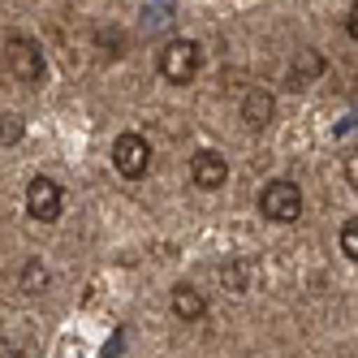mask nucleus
Instances as JSON below:
<instances>
[{
  "label": "nucleus",
  "instance_id": "nucleus-10",
  "mask_svg": "<svg viewBox=\"0 0 358 358\" xmlns=\"http://www.w3.org/2000/svg\"><path fill=\"white\" fill-rule=\"evenodd\" d=\"M341 255H345L350 264L358 259V220H350V224L341 229Z\"/></svg>",
  "mask_w": 358,
  "mask_h": 358
},
{
  "label": "nucleus",
  "instance_id": "nucleus-11",
  "mask_svg": "<svg viewBox=\"0 0 358 358\" xmlns=\"http://www.w3.org/2000/svg\"><path fill=\"white\" fill-rule=\"evenodd\" d=\"M17 138H22V121L5 113L0 117V143H17Z\"/></svg>",
  "mask_w": 358,
  "mask_h": 358
},
{
  "label": "nucleus",
  "instance_id": "nucleus-6",
  "mask_svg": "<svg viewBox=\"0 0 358 358\" xmlns=\"http://www.w3.org/2000/svg\"><path fill=\"white\" fill-rule=\"evenodd\" d=\"M190 182L199 190H220L229 182V160L220 156V151H212V147L194 151V156H190Z\"/></svg>",
  "mask_w": 358,
  "mask_h": 358
},
{
  "label": "nucleus",
  "instance_id": "nucleus-2",
  "mask_svg": "<svg viewBox=\"0 0 358 358\" xmlns=\"http://www.w3.org/2000/svg\"><path fill=\"white\" fill-rule=\"evenodd\" d=\"M259 212H264V220L294 224L302 216V190L294 182H285V177H276V182H268L259 190Z\"/></svg>",
  "mask_w": 358,
  "mask_h": 358
},
{
  "label": "nucleus",
  "instance_id": "nucleus-3",
  "mask_svg": "<svg viewBox=\"0 0 358 358\" xmlns=\"http://www.w3.org/2000/svg\"><path fill=\"white\" fill-rule=\"evenodd\" d=\"M5 61H9V69H13L17 83H27V87H39L43 83V52H39V43L31 35H9Z\"/></svg>",
  "mask_w": 358,
  "mask_h": 358
},
{
  "label": "nucleus",
  "instance_id": "nucleus-1",
  "mask_svg": "<svg viewBox=\"0 0 358 358\" xmlns=\"http://www.w3.org/2000/svg\"><path fill=\"white\" fill-rule=\"evenodd\" d=\"M199 69H203V52H199L194 39H169L160 48V73H164V83L186 87V83L199 78Z\"/></svg>",
  "mask_w": 358,
  "mask_h": 358
},
{
  "label": "nucleus",
  "instance_id": "nucleus-12",
  "mask_svg": "<svg viewBox=\"0 0 358 358\" xmlns=\"http://www.w3.org/2000/svg\"><path fill=\"white\" fill-rule=\"evenodd\" d=\"M246 280H250L246 264H234V268H229V285H234V294H242V289H246Z\"/></svg>",
  "mask_w": 358,
  "mask_h": 358
},
{
  "label": "nucleus",
  "instance_id": "nucleus-4",
  "mask_svg": "<svg viewBox=\"0 0 358 358\" xmlns=\"http://www.w3.org/2000/svg\"><path fill=\"white\" fill-rule=\"evenodd\" d=\"M113 164L121 177H130V182H138V177L151 169V147L143 134H117L113 143Z\"/></svg>",
  "mask_w": 358,
  "mask_h": 358
},
{
  "label": "nucleus",
  "instance_id": "nucleus-13",
  "mask_svg": "<svg viewBox=\"0 0 358 358\" xmlns=\"http://www.w3.org/2000/svg\"><path fill=\"white\" fill-rule=\"evenodd\" d=\"M43 280H48V272H43L39 264H31V268H27V294H35V285H43Z\"/></svg>",
  "mask_w": 358,
  "mask_h": 358
},
{
  "label": "nucleus",
  "instance_id": "nucleus-5",
  "mask_svg": "<svg viewBox=\"0 0 358 358\" xmlns=\"http://www.w3.org/2000/svg\"><path fill=\"white\" fill-rule=\"evenodd\" d=\"M61 208H65V194H61V186L52 182V177H35V182L27 186V212H31V220L52 224L61 216Z\"/></svg>",
  "mask_w": 358,
  "mask_h": 358
},
{
  "label": "nucleus",
  "instance_id": "nucleus-9",
  "mask_svg": "<svg viewBox=\"0 0 358 358\" xmlns=\"http://www.w3.org/2000/svg\"><path fill=\"white\" fill-rule=\"evenodd\" d=\"M173 311H177V320H203L208 315V302H203V294L194 285H177L173 289Z\"/></svg>",
  "mask_w": 358,
  "mask_h": 358
},
{
  "label": "nucleus",
  "instance_id": "nucleus-8",
  "mask_svg": "<svg viewBox=\"0 0 358 358\" xmlns=\"http://www.w3.org/2000/svg\"><path fill=\"white\" fill-rule=\"evenodd\" d=\"M324 73V57L311 52V48H302V52L294 57V69H289V91H302L306 83H315Z\"/></svg>",
  "mask_w": 358,
  "mask_h": 358
},
{
  "label": "nucleus",
  "instance_id": "nucleus-7",
  "mask_svg": "<svg viewBox=\"0 0 358 358\" xmlns=\"http://www.w3.org/2000/svg\"><path fill=\"white\" fill-rule=\"evenodd\" d=\"M272 113H276V99L268 91H246L242 95V121L250 125V130H264V125L272 121Z\"/></svg>",
  "mask_w": 358,
  "mask_h": 358
}]
</instances>
